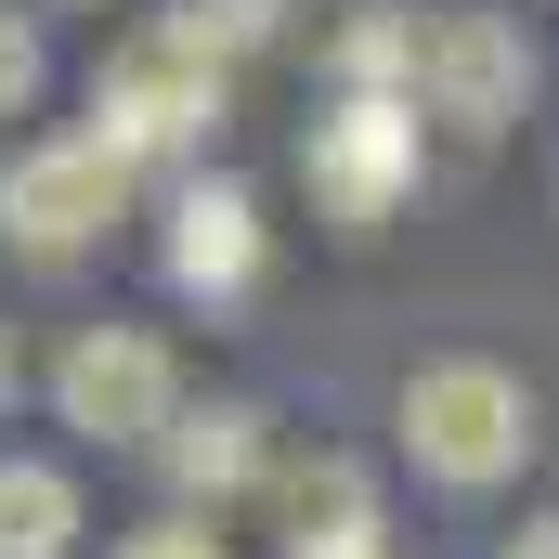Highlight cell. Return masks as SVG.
I'll use <instances>...</instances> for the list:
<instances>
[{
	"instance_id": "9c48e42d",
	"label": "cell",
	"mask_w": 559,
	"mask_h": 559,
	"mask_svg": "<svg viewBox=\"0 0 559 559\" xmlns=\"http://www.w3.org/2000/svg\"><path fill=\"white\" fill-rule=\"evenodd\" d=\"M79 534V481L39 455H0V559H66Z\"/></svg>"
},
{
	"instance_id": "ba28073f",
	"label": "cell",
	"mask_w": 559,
	"mask_h": 559,
	"mask_svg": "<svg viewBox=\"0 0 559 559\" xmlns=\"http://www.w3.org/2000/svg\"><path fill=\"white\" fill-rule=\"evenodd\" d=\"M286 559H378V495H365V468L312 455V468L286 481Z\"/></svg>"
},
{
	"instance_id": "8992f818",
	"label": "cell",
	"mask_w": 559,
	"mask_h": 559,
	"mask_svg": "<svg viewBox=\"0 0 559 559\" xmlns=\"http://www.w3.org/2000/svg\"><path fill=\"white\" fill-rule=\"evenodd\" d=\"M52 404H66V429H92V442H156V429H182V365L143 325H92L52 365Z\"/></svg>"
},
{
	"instance_id": "7a4b0ae2",
	"label": "cell",
	"mask_w": 559,
	"mask_h": 559,
	"mask_svg": "<svg viewBox=\"0 0 559 559\" xmlns=\"http://www.w3.org/2000/svg\"><path fill=\"white\" fill-rule=\"evenodd\" d=\"M404 442L429 481H508L534 455V391L508 365H417L404 378Z\"/></svg>"
},
{
	"instance_id": "6da1fadb",
	"label": "cell",
	"mask_w": 559,
	"mask_h": 559,
	"mask_svg": "<svg viewBox=\"0 0 559 559\" xmlns=\"http://www.w3.org/2000/svg\"><path fill=\"white\" fill-rule=\"evenodd\" d=\"M92 105H105V143H118L131 169L143 156H195L209 118H222V52L169 13V26H143V39L105 52V92H92Z\"/></svg>"
},
{
	"instance_id": "9a60e30c",
	"label": "cell",
	"mask_w": 559,
	"mask_h": 559,
	"mask_svg": "<svg viewBox=\"0 0 559 559\" xmlns=\"http://www.w3.org/2000/svg\"><path fill=\"white\" fill-rule=\"evenodd\" d=\"M0 404H13V338H0Z\"/></svg>"
},
{
	"instance_id": "4fadbf2b",
	"label": "cell",
	"mask_w": 559,
	"mask_h": 559,
	"mask_svg": "<svg viewBox=\"0 0 559 559\" xmlns=\"http://www.w3.org/2000/svg\"><path fill=\"white\" fill-rule=\"evenodd\" d=\"M118 559H222V547H209V534H182V521H169V534H131V547H118Z\"/></svg>"
},
{
	"instance_id": "30bf717a",
	"label": "cell",
	"mask_w": 559,
	"mask_h": 559,
	"mask_svg": "<svg viewBox=\"0 0 559 559\" xmlns=\"http://www.w3.org/2000/svg\"><path fill=\"white\" fill-rule=\"evenodd\" d=\"M169 468H182V495H235V481L261 468V417H248V404H209V417H182Z\"/></svg>"
},
{
	"instance_id": "8fae6325",
	"label": "cell",
	"mask_w": 559,
	"mask_h": 559,
	"mask_svg": "<svg viewBox=\"0 0 559 559\" xmlns=\"http://www.w3.org/2000/svg\"><path fill=\"white\" fill-rule=\"evenodd\" d=\"M182 26L209 52H248V39H274V0H182Z\"/></svg>"
},
{
	"instance_id": "3957f363",
	"label": "cell",
	"mask_w": 559,
	"mask_h": 559,
	"mask_svg": "<svg viewBox=\"0 0 559 559\" xmlns=\"http://www.w3.org/2000/svg\"><path fill=\"white\" fill-rule=\"evenodd\" d=\"M131 209V156L105 131H66V143H26L13 169H0V235L13 248H39V261H66V248H92L105 222Z\"/></svg>"
},
{
	"instance_id": "5bb4252c",
	"label": "cell",
	"mask_w": 559,
	"mask_h": 559,
	"mask_svg": "<svg viewBox=\"0 0 559 559\" xmlns=\"http://www.w3.org/2000/svg\"><path fill=\"white\" fill-rule=\"evenodd\" d=\"M508 559H559V508H547V521H521V534H508Z\"/></svg>"
},
{
	"instance_id": "277c9868",
	"label": "cell",
	"mask_w": 559,
	"mask_h": 559,
	"mask_svg": "<svg viewBox=\"0 0 559 559\" xmlns=\"http://www.w3.org/2000/svg\"><path fill=\"white\" fill-rule=\"evenodd\" d=\"M299 169H312V195H325V222H391V195L417 182V92H338L312 143H299Z\"/></svg>"
},
{
	"instance_id": "7c38bea8",
	"label": "cell",
	"mask_w": 559,
	"mask_h": 559,
	"mask_svg": "<svg viewBox=\"0 0 559 559\" xmlns=\"http://www.w3.org/2000/svg\"><path fill=\"white\" fill-rule=\"evenodd\" d=\"M26 105H39V26L0 13V118H26Z\"/></svg>"
},
{
	"instance_id": "5b68a950",
	"label": "cell",
	"mask_w": 559,
	"mask_h": 559,
	"mask_svg": "<svg viewBox=\"0 0 559 559\" xmlns=\"http://www.w3.org/2000/svg\"><path fill=\"white\" fill-rule=\"evenodd\" d=\"M417 92L429 118H455V131H508L521 118V92H534V39L508 26V13H481V0H455V13H429L417 26Z\"/></svg>"
},
{
	"instance_id": "52a82bcc",
	"label": "cell",
	"mask_w": 559,
	"mask_h": 559,
	"mask_svg": "<svg viewBox=\"0 0 559 559\" xmlns=\"http://www.w3.org/2000/svg\"><path fill=\"white\" fill-rule=\"evenodd\" d=\"M169 274L195 286V299H235V286L261 274V209H248V182H182V209H169Z\"/></svg>"
}]
</instances>
